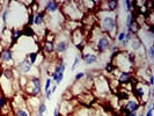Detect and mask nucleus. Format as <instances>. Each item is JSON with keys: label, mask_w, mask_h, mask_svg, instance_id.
<instances>
[{"label": "nucleus", "mask_w": 154, "mask_h": 116, "mask_svg": "<svg viewBox=\"0 0 154 116\" xmlns=\"http://www.w3.org/2000/svg\"><path fill=\"white\" fill-rule=\"evenodd\" d=\"M96 26L102 33L107 34L112 39L118 34V13L116 12H103L96 11Z\"/></svg>", "instance_id": "1"}, {"label": "nucleus", "mask_w": 154, "mask_h": 116, "mask_svg": "<svg viewBox=\"0 0 154 116\" xmlns=\"http://www.w3.org/2000/svg\"><path fill=\"white\" fill-rule=\"evenodd\" d=\"M60 13L67 21L74 22H80L85 16V13L79 6V1H63Z\"/></svg>", "instance_id": "2"}, {"label": "nucleus", "mask_w": 154, "mask_h": 116, "mask_svg": "<svg viewBox=\"0 0 154 116\" xmlns=\"http://www.w3.org/2000/svg\"><path fill=\"white\" fill-rule=\"evenodd\" d=\"M132 84H133L132 91L136 99L139 101V103L145 102V106H146L147 101H149L152 96V87L148 86L146 80H141L139 83H132Z\"/></svg>", "instance_id": "3"}, {"label": "nucleus", "mask_w": 154, "mask_h": 116, "mask_svg": "<svg viewBox=\"0 0 154 116\" xmlns=\"http://www.w3.org/2000/svg\"><path fill=\"white\" fill-rule=\"evenodd\" d=\"M93 91L94 93L100 96V98H106L110 93V87H109V79L104 74H99L93 79Z\"/></svg>", "instance_id": "4"}, {"label": "nucleus", "mask_w": 154, "mask_h": 116, "mask_svg": "<svg viewBox=\"0 0 154 116\" xmlns=\"http://www.w3.org/2000/svg\"><path fill=\"white\" fill-rule=\"evenodd\" d=\"M16 86H19L17 80L15 78H7L1 73L0 76V91L1 94L5 95L6 98H13L15 94V89L17 88Z\"/></svg>", "instance_id": "5"}, {"label": "nucleus", "mask_w": 154, "mask_h": 116, "mask_svg": "<svg viewBox=\"0 0 154 116\" xmlns=\"http://www.w3.org/2000/svg\"><path fill=\"white\" fill-rule=\"evenodd\" d=\"M86 37H87V31L85 30L84 27H80L72 33H69V42L80 51H82L85 45L87 44Z\"/></svg>", "instance_id": "6"}, {"label": "nucleus", "mask_w": 154, "mask_h": 116, "mask_svg": "<svg viewBox=\"0 0 154 116\" xmlns=\"http://www.w3.org/2000/svg\"><path fill=\"white\" fill-rule=\"evenodd\" d=\"M22 91L29 96H39L42 94V80L37 76H30Z\"/></svg>", "instance_id": "7"}, {"label": "nucleus", "mask_w": 154, "mask_h": 116, "mask_svg": "<svg viewBox=\"0 0 154 116\" xmlns=\"http://www.w3.org/2000/svg\"><path fill=\"white\" fill-rule=\"evenodd\" d=\"M81 59L84 61V63H85L86 65H92V64L97 63V61H99V55L96 54V51L87 43L85 45V48H84V50L81 51Z\"/></svg>", "instance_id": "8"}, {"label": "nucleus", "mask_w": 154, "mask_h": 116, "mask_svg": "<svg viewBox=\"0 0 154 116\" xmlns=\"http://www.w3.org/2000/svg\"><path fill=\"white\" fill-rule=\"evenodd\" d=\"M65 70H66V63L65 62H59L54 66V71L50 73V76H51L50 78L54 83V85L58 86L59 84H62L63 79H64Z\"/></svg>", "instance_id": "9"}, {"label": "nucleus", "mask_w": 154, "mask_h": 116, "mask_svg": "<svg viewBox=\"0 0 154 116\" xmlns=\"http://www.w3.org/2000/svg\"><path fill=\"white\" fill-rule=\"evenodd\" d=\"M119 2L116 0H104L97 2V11L103 12H116L118 9Z\"/></svg>", "instance_id": "10"}, {"label": "nucleus", "mask_w": 154, "mask_h": 116, "mask_svg": "<svg viewBox=\"0 0 154 116\" xmlns=\"http://www.w3.org/2000/svg\"><path fill=\"white\" fill-rule=\"evenodd\" d=\"M63 1H44V6H43V11L45 12V14H56L60 11V6H62Z\"/></svg>", "instance_id": "11"}, {"label": "nucleus", "mask_w": 154, "mask_h": 116, "mask_svg": "<svg viewBox=\"0 0 154 116\" xmlns=\"http://www.w3.org/2000/svg\"><path fill=\"white\" fill-rule=\"evenodd\" d=\"M140 108V103L137 99H129V100L125 101L124 106L122 107L124 115L128 114V113H137Z\"/></svg>", "instance_id": "12"}, {"label": "nucleus", "mask_w": 154, "mask_h": 116, "mask_svg": "<svg viewBox=\"0 0 154 116\" xmlns=\"http://www.w3.org/2000/svg\"><path fill=\"white\" fill-rule=\"evenodd\" d=\"M15 70L20 73V76H27L29 72L32 71V65L27 58L22 59L21 62H19L15 65Z\"/></svg>", "instance_id": "13"}, {"label": "nucleus", "mask_w": 154, "mask_h": 116, "mask_svg": "<svg viewBox=\"0 0 154 116\" xmlns=\"http://www.w3.org/2000/svg\"><path fill=\"white\" fill-rule=\"evenodd\" d=\"M69 39H58L57 42H54V52L57 55H63L65 54L69 48Z\"/></svg>", "instance_id": "14"}, {"label": "nucleus", "mask_w": 154, "mask_h": 116, "mask_svg": "<svg viewBox=\"0 0 154 116\" xmlns=\"http://www.w3.org/2000/svg\"><path fill=\"white\" fill-rule=\"evenodd\" d=\"M129 45L131 46V50L133 54H137V52L139 54L140 51L144 50V43H143L141 39L138 37V36H133Z\"/></svg>", "instance_id": "15"}, {"label": "nucleus", "mask_w": 154, "mask_h": 116, "mask_svg": "<svg viewBox=\"0 0 154 116\" xmlns=\"http://www.w3.org/2000/svg\"><path fill=\"white\" fill-rule=\"evenodd\" d=\"M116 79L118 80L119 85L126 86L133 81V76H132V72H119Z\"/></svg>", "instance_id": "16"}, {"label": "nucleus", "mask_w": 154, "mask_h": 116, "mask_svg": "<svg viewBox=\"0 0 154 116\" xmlns=\"http://www.w3.org/2000/svg\"><path fill=\"white\" fill-rule=\"evenodd\" d=\"M14 61V55L11 48H6L0 52V62L2 64H8Z\"/></svg>", "instance_id": "17"}, {"label": "nucleus", "mask_w": 154, "mask_h": 116, "mask_svg": "<svg viewBox=\"0 0 154 116\" xmlns=\"http://www.w3.org/2000/svg\"><path fill=\"white\" fill-rule=\"evenodd\" d=\"M42 101H39L38 96H28L26 99V105L29 111H37V108Z\"/></svg>", "instance_id": "18"}, {"label": "nucleus", "mask_w": 154, "mask_h": 116, "mask_svg": "<svg viewBox=\"0 0 154 116\" xmlns=\"http://www.w3.org/2000/svg\"><path fill=\"white\" fill-rule=\"evenodd\" d=\"M44 24H45V12L43 9H41L37 13L34 14V26L42 27Z\"/></svg>", "instance_id": "19"}, {"label": "nucleus", "mask_w": 154, "mask_h": 116, "mask_svg": "<svg viewBox=\"0 0 154 116\" xmlns=\"http://www.w3.org/2000/svg\"><path fill=\"white\" fill-rule=\"evenodd\" d=\"M42 51H43V54L48 55V56L56 54V52H54V42L44 41L43 44H42Z\"/></svg>", "instance_id": "20"}, {"label": "nucleus", "mask_w": 154, "mask_h": 116, "mask_svg": "<svg viewBox=\"0 0 154 116\" xmlns=\"http://www.w3.org/2000/svg\"><path fill=\"white\" fill-rule=\"evenodd\" d=\"M78 99L81 101H79V102H81V103H84V105H88V103H91L93 100H94V95H93L91 92H84L81 93L80 95H78Z\"/></svg>", "instance_id": "21"}, {"label": "nucleus", "mask_w": 154, "mask_h": 116, "mask_svg": "<svg viewBox=\"0 0 154 116\" xmlns=\"http://www.w3.org/2000/svg\"><path fill=\"white\" fill-rule=\"evenodd\" d=\"M22 36H23L22 29H19V28H13L12 29V42H13V44L16 43Z\"/></svg>", "instance_id": "22"}, {"label": "nucleus", "mask_w": 154, "mask_h": 116, "mask_svg": "<svg viewBox=\"0 0 154 116\" xmlns=\"http://www.w3.org/2000/svg\"><path fill=\"white\" fill-rule=\"evenodd\" d=\"M72 116H91V111L86 107H80V108H75L73 110Z\"/></svg>", "instance_id": "23"}, {"label": "nucleus", "mask_w": 154, "mask_h": 116, "mask_svg": "<svg viewBox=\"0 0 154 116\" xmlns=\"http://www.w3.org/2000/svg\"><path fill=\"white\" fill-rule=\"evenodd\" d=\"M38 56H39V54L38 52H35V51H31L30 54H28L27 55V59L29 61V63H30L31 65L34 66L35 64H37V58H38Z\"/></svg>", "instance_id": "24"}, {"label": "nucleus", "mask_w": 154, "mask_h": 116, "mask_svg": "<svg viewBox=\"0 0 154 116\" xmlns=\"http://www.w3.org/2000/svg\"><path fill=\"white\" fill-rule=\"evenodd\" d=\"M6 107H11V103L8 101V98H6L2 94H0V110H5Z\"/></svg>", "instance_id": "25"}, {"label": "nucleus", "mask_w": 154, "mask_h": 116, "mask_svg": "<svg viewBox=\"0 0 154 116\" xmlns=\"http://www.w3.org/2000/svg\"><path fill=\"white\" fill-rule=\"evenodd\" d=\"M119 4H122V5H123L124 11H125L128 14H129L132 9H133V1H131V0H124V1L119 2Z\"/></svg>", "instance_id": "26"}, {"label": "nucleus", "mask_w": 154, "mask_h": 116, "mask_svg": "<svg viewBox=\"0 0 154 116\" xmlns=\"http://www.w3.org/2000/svg\"><path fill=\"white\" fill-rule=\"evenodd\" d=\"M116 67L114 66V64L111 62H109L106 64V66H104V72L107 73V74H114V72H115Z\"/></svg>", "instance_id": "27"}, {"label": "nucleus", "mask_w": 154, "mask_h": 116, "mask_svg": "<svg viewBox=\"0 0 154 116\" xmlns=\"http://www.w3.org/2000/svg\"><path fill=\"white\" fill-rule=\"evenodd\" d=\"M125 36H126V29H123V30L118 31V34H117V36L115 37V39L117 41L118 44H121L124 41V39H125Z\"/></svg>", "instance_id": "28"}, {"label": "nucleus", "mask_w": 154, "mask_h": 116, "mask_svg": "<svg viewBox=\"0 0 154 116\" xmlns=\"http://www.w3.org/2000/svg\"><path fill=\"white\" fill-rule=\"evenodd\" d=\"M46 110H48V107H46V103L44 102V101H42L41 102V105L38 106V108H37V114H39V115H44L46 113Z\"/></svg>", "instance_id": "29"}, {"label": "nucleus", "mask_w": 154, "mask_h": 116, "mask_svg": "<svg viewBox=\"0 0 154 116\" xmlns=\"http://www.w3.org/2000/svg\"><path fill=\"white\" fill-rule=\"evenodd\" d=\"M80 62H81V58L79 57V56H75L74 57V61H73V64H72V66H71V72H74L77 67L80 65Z\"/></svg>", "instance_id": "30"}, {"label": "nucleus", "mask_w": 154, "mask_h": 116, "mask_svg": "<svg viewBox=\"0 0 154 116\" xmlns=\"http://www.w3.org/2000/svg\"><path fill=\"white\" fill-rule=\"evenodd\" d=\"M147 58L149 59V62H153L154 61V45L148 46V49H147Z\"/></svg>", "instance_id": "31"}, {"label": "nucleus", "mask_w": 154, "mask_h": 116, "mask_svg": "<svg viewBox=\"0 0 154 116\" xmlns=\"http://www.w3.org/2000/svg\"><path fill=\"white\" fill-rule=\"evenodd\" d=\"M8 14H9V8H5L2 11V13H1V20H2V22H4L5 26L8 22Z\"/></svg>", "instance_id": "32"}, {"label": "nucleus", "mask_w": 154, "mask_h": 116, "mask_svg": "<svg viewBox=\"0 0 154 116\" xmlns=\"http://www.w3.org/2000/svg\"><path fill=\"white\" fill-rule=\"evenodd\" d=\"M85 77H86V72H78L77 74L74 76L73 83H78V81H81L82 79H85Z\"/></svg>", "instance_id": "33"}, {"label": "nucleus", "mask_w": 154, "mask_h": 116, "mask_svg": "<svg viewBox=\"0 0 154 116\" xmlns=\"http://www.w3.org/2000/svg\"><path fill=\"white\" fill-rule=\"evenodd\" d=\"M51 86H52V80H51V78H46L45 84H44V92L49 91V89L51 88Z\"/></svg>", "instance_id": "34"}, {"label": "nucleus", "mask_w": 154, "mask_h": 116, "mask_svg": "<svg viewBox=\"0 0 154 116\" xmlns=\"http://www.w3.org/2000/svg\"><path fill=\"white\" fill-rule=\"evenodd\" d=\"M145 116H153V103H152V102H149V103H148Z\"/></svg>", "instance_id": "35"}, {"label": "nucleus", "mask_w": 154, "mask_h": 116, "mask_svg": "<svg viewBox=\"0 0 154 116\" xmlns=\"http://www.w3.org/2000/svg\"><path fill=\"white\" fill-rule=\"evenodd\" d=\"M27 26H28V27H31V26H34V14H32V13H29V14H28Z\"/></svg>", "instance_id": "36"}, {"label": "nucleus", "mask_w": 154, "mask_h": 116, "mask_svg": "<svg viewBox=\"0 0 154 116\" xmlns=\"http://www.w3.org/2000/svg\"><path fill=\"white\" fill-rule=\"evenodd\" d=\"M51 96H52V93H51L50 89L46 91V92H44V98H45L46 100H51Z\"/></svg>", "instance_id": "37"}, {"label": "nucleus", "mask_w": 154, "mask_h": 116, "mask_svg": "<svg viewBox=\"0 0 154 116\" xmlns=\"http://www.w3.org/2000/svg\"><path fill=\"white\" fill-rule=\"evenodd\" d=\"M148 86L149 87H153V85H154V77H153V74H151L149 77H148Z\"/></svg>", "instance_id": "38"}, {"label": "nucleus", "mask_w": 154, "mask_h": 116, "mask_svg": "<svg viewBox=\"0 0 154 116\" xmlns=\"http://www.w3.org/2000/svg\"><path fill=\"white\" fill-rule=\"evenodd\" d=\"M54 116H60V113H59V108H58V106H57V107L54 108Z\"/></svg>", "instance_id": "39"}, {"label": "nucleus", "mask_w": 154, "mask_h": 116, "mask_svg": "<svg viewBox=\"0 0 154 116\" xmlns=\"http://www.w3.org/2000/svg\"><path fill=\"white\" fill-rule=\"evenodd\" d=\"M56 89H57V85H52V86H51V88H50V91H51V93H52V94L56 92Z\"/></svg>", "instance_id": "40"}, {"label": "nucleus", "mask_w": 154, "mask_h": 116, "mask_svg": "<svg viewBox=\"0 0 154 116\" xmlns=\"http://www.w3.org/2000/svg\"><path fill=\"white\" fill-rule=\"evenodd\" d=\"M137 116H145L144 114H139V115H137Z\"/></svg>", "instance_id": "41"}, {"label": "nucleus", "mask_w": 154, "mask_h": 116, "mask_svg": "<svg viewBox=\"0 0 154 116\" xmlns=\"http://www.w3.org/2000/svg\"><path fill=\"white\" fill-rule=\"evenodd\" d=\"M35 116H43V115H39V114H37V113H36V115Z\"/></svg>", "instance_id": "42"}]
</instances>
